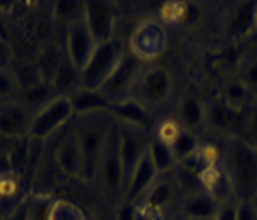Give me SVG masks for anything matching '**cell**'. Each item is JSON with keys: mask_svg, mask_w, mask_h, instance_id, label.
<instances>
[{"mask_svg": "<svg viewBox=\"0 0 257 220\" xmlns=\"http://www.w3.org/2000/svg\"><path fill=\"white\" fill-rule=\"evenodd\" d=\"M223 167L234 190V199H251L257 194V146L231 137L225 146Z\"/></svg>", "mask_w": 257, "mask_h": 220, "instance_id": "1", "label": "cell"}, {"mask_svg": "<svg viewBox=\"0 0 257 220\" xmlns=\"http://www.w3.org/2000/svg\"><path fill=\"white\" fill-rule=\"evenodd\" d=\"M113 120L110 112H95L78 118L76 131L80 139L81 150V179L85 182L96 180V171H98V162L104 150L106 137L112 129Z\"/></svg>", "mask_w": 257, "mask_h": 220, "instance_id": "2", "label": "cell"}, {"mask_svg": "<svg viewBox=\"0 0 257 220\" xmlns=\"http://www.w3.org/2000/svg\"><path fill=\"white\" fill-rule=\"evenodd\" d=\"M96 180H98V186L102 190L106 201L117 207L125 196V182H123V165H121L119 156V131H117L115 122L106 137L104 150L98 162Z\"/></svg>", "mask_w": 257, "mask_h": 220, "instance_id": "3", "label": "cell"}, {"mask_svg": "<svg viewBox=\"0 0 257 220\" xmlns=\"http://www.w3.org/2000/svg\"><path fill=\"white\" fill-rule=\"evenodd\" d=\"M123 55H125V51H123V46H121V42L117 38H112V40L102 42V44H96L93 57L89 59L85 68L80 72L81 88L100 90Z\"/></svg>", "mask_w": 257, "mask_h": 220, "instance_id": "4", "label": "cell"}, {"mask_svg": "<svg viewBox=\"0 0 257 220\" xmlns=\"http://www.w3.org/2000/svg\"><path fill=\"white\" fill-rule=\"evenodd\" d=\"M144 70V63L138 57H135L131 51H125L113 72L108 76L104 86L100 88V93L106 97L110 105H115L119 101L133 97V91L137 88V82Z\"/></svg>", "mask_w": 257, "mask_h": 220, "instance_id": "5", "label": "cell"}, {"mask_svg": "<svg viewBox=\"0 0 257 220\" xmlns=\"http://www.w3.org/2000/svg\"><path fill=\"white\" fill-rule=\"evenodd\" d=\"M72 116L74 108L68 95H57V97L49 99L40 106V110L32 118L29 137L34 140L49 139L59 129H63L64 125L72 120Z\"/></svg>", "mask_w": 257, "mask_h": 220, "instance_id": "6", "label": "cell"}, {"mask_svg": "<svg viewBox=\"0 0 257 220\" xmlns=\"http://www.w3.org/2000/svg\"><path fill=\"white\" fill-rule=\"evenodd\" d=\"M172 91V76L165 66L152 65L144 66L137 82V88L133 91V97L144 103L148 108L157 106L169 99Z\"/></svg>", "mask_w": 257, "mask_h": 220, "instance_id": "7", "label": "cell"}, {"mask_svg": "<svg viewBox=\"0 0 257 220\" xmlns=\"http://www.w3.org/2000/svg\"><path fill=\"white\" fill-rule=\"evenodd\" d=\"M167 46V33L155 19H144L135 27L131 34V53L142 63L157 59L165 51Z\"/></svg>", "mask_w": 257, "mask_h": 220, "instance_id": "8", "label": "cell"}, {"mask_svg": "<svg viewBox=\"0 0 257 220\" xmlns=\"http://www.w3.org/2000/svg\"><path fill=\"white\" fill-rule=\"evenodd\" d=\"M117 131H119V156L121 165H123V182L127 188L131 175L135 173L137 165L150 148V139L146 137L144 129L123 125V123H117Z\"/></svg>", "mask_w": 257, "mask_h": 220, "instance_id": "9", "label": "cell"}, {"mask_svg": "<svg viewBox=\"0 0 257 220\" xmlns=\"http://www.w3.org/2000/svg\"><path fill=\"white\" fill-rule=\"evenodd\" d=\"M96 42L89 31L85 19L81 17L74 23L66 25V59L76 70H83L89 59L93 57Z\"/></svg>", "mask_w": 257, "mask_h": 220, "instance_id": "10", "label": "cell"}, {"mask_svg": "<svg viewBox=\"0 0 257 220\" xmlns=\"http://www.w3.org/2000/svg\"><path fill=\"white\" fill-rule=\"evenodd\" d=\"M57 169L68 179H81V150L76 125L66 129L53 150Z\"/></svg>", "mask_w": 257, "mask_h": 220, "instance_id": "11", "label": "cell"}, {"mask_svg": "<svg viewBox=\"0 0 257 220\" xmlns=\"http://www.w3.org/2000/svg\"><path fill=\"white\" fill-rule=\"evenodd\" d=\"M34 114L31 108L19 101H10L0 105V137L23 139L31 135V125Z\"/></svg>", "mask_w": 257, "mask_h": 220, "instance_id": "12", "label": "cell"}, {"mask_svg": "<svg viewBox=\"0 0 257 220\" xmlns=\"http://www.w3.org/2000/svg\"><path fill=\"white\" fill-rule=\"evenodd\" d=\"M83 19H85L96 44L115 38L117 14H115V8L112 4H108V2H85Z\"/></svg>", "mask_w": 257, "mask_h": 220, "instance_id": "13", "label": "cell"}, {"mask_svg": "<svg viewBox=\"0 0 257 220\" xmlns=\"http://www.w3.org/2000/svg\"><path fill=\"white\" fill-rule=\"evenodd\" d=\"M157 179H159V171H157V167L153 165L150 152H146V156L140 160L135 173H133L131 179H128L123 201L138 205L144 199V196L148 194V190L153 186V182Z\"/></svg>", "mask_w": 257, "mask_h": 220, "instance_id": "14", "label": "cell"}, {"mask_svg": "<svg viewBox=\"0 0 257 220\" xmlns=\"http://www.w3.org/2000/svg\"><path fill=\"white\" fill-rule=\"evenodd\" d=\"M199 188H201V192L214 197L217 203L234 199L233 184H231V179L225 171L223 163L201 169V173H199Z\"/></svg>", "mask_w": 257, "mask_h": 220, "instance_id": "15", "label": "cell"}, {"mask_svg": "<svg viewBox=\"0 0 257 220\" xmlns=\"http://www.w3.org/2000/svg\"><path fill=\"white\" fill-rule=\"evenodd\" d=\"M110 114L117 123L138 127V129H144L146 125L152 122L150 108L135 97H128L125 101H119V103L112 105L110 106Z\"/></svg>", "mask_w": 257, "mask_h": 220, "instance_id": "16", "label": "cell"}, {"mask_svg": "<svg viewBox=\"0 0 257 220\" xmlns=\"http://www.w3.org/2000/svg\"><path fill=\"white\" fill-rule=\"evenodd\" d=\"M227 33L233 38L257 33V2H244L231 8L227 16Z\"/></svg>", "mask_w": 257, "mask_h": 220, "instance_id": "17", "label": "cell"}, {"mask_svg": "<svg viewBox=\"0 0 257 220\" xmlns=\"http://www.w3.org/2000/svg\"><path fill=\"white\" fill-rule=\"evenodd\" d=\"M25 197V177L14 171H6L0 175V212L8 216L17 209Z\"/></svg>", "mask_w": 257, "mask_h": 220, "instance_id": "18", "label": "cell"}, {"mask_svg": "<svg viewBox=\"0 0 257 220\" xmlns=\"http://www.w3.org/2000/svg\"><path fill=\"white\" fill-rule=\"evenodd\" d=\"M206 123H212L219 131H234L244 129L248 118H244V112H234L227 105L217 99L214 103L206 105Z\"/></svg>", "mask_w": 257, "mask_h": 220, "instance_id": "19", "label": "cell"}, {"mask_svg": "<svg viewBox=\"0 0 257 220\" xmlns=\"http://www.w3.org/2000/svg\"><path fill=\"white\" fill-rule=\"evenodd\" d=\"M74 108V116H87L95 112H110V103L98 90H87V88H78V90L68 95Z\"/></svg>", "mask_w": 257, "mask_h": 220, "instance_id": "20", "label": "cell"}, {"mask_svg": "<svg viewBox=\"0 0 257 220\" xmlns=\"http://www.w3.org/2000/svg\"><path fill=\"white\" fill-rule=\"evenodd\" d=\"M219 203L204 192L185 194L182 197V212L185 220H214Z\"/></svg>", "mask_w": 257, "mask_h": 220, "instance_id": "21", "label": "cell"}, {"mask_svg": "<svg viewBox=\"0 0 257 220\" xmlns=\"http://www.w3.org/2000/svg\"><path fill=\"white\" fill-rule=\"evenodd\" d=\"M176 118L185 129L197 133L206 125V103L197 95H185L178 106Z\"/></svg>", "mask_w": 257, "mask_h": 220, "instance_id": "22", "label": "cell"}, {"mask_svg": "<svg viewBox=\"0 0 257 220\" xmlns=\"http://www.w3.org/2000/svg\"><path fill=\"white\" fill-rule=\"evenodd\" d=\"M176 186L178 184L174 179H169L167 175H159V179L153 182V186L148 190V194L140 203L163 212L165 207H169L170 201L176 197Z\"/></svg>", "mask_w": 257, "mask_h": 220, "instance_id": "23", "label": "cell"}, {"mask_svg": "<svg viewBox=\"0 0 257 220\" xmlns=\"http://www.w3.org/2000/svg\"><path fill=\"white\" fill-rule=\"evenodd\" d=\"M53 88L59 91V95H70L81 88L80 70H76L68 59H64L57 66V72L53 76Z\"/></svg>", "mask_w": 257, "mask_h": 220, "instance_id": "24", "label": "cell"}, {"mask_svg": "<svg viewBox=\"0 0 257 220\" xmlns=\"http://www.w3.org/2000/svg\"><path fill=\"white\" fill-rule=\"evenodd\" d=\"M219 99H221L223 105H227L234 112H244V108L248 106L249 91L244 88V84L238 78H234V80H229L223 84Z\"/></svg>", "mask_w": 257, "mask_h": 220, "instance_id": "25", "label": "cell"}, {"mask_svg": "<svg viewBox=\"0 0 257 220\" xmlns=\"http://www.w3.org/2000/svg\"><path fill=\"white\" fill-rule=\"evenodd\" d=\"M32 144H34V140L31 137H23V139H16L14 146L8 150L10 167H12V171L21 175V177H25V173L31 165Z\"/></svg>", "mask_w": 257, "mask_h": 220, "instance_id": "26", "label": "cell"}, {"mask_svg": "<svg viewBox=\"0 0 257 220\" xmlns=\"http://www.w3.org/2000/svg\"><path fill=\"white\" fill-rule=\"evenodd\" d=\"M148 152L152 156V162H153V165L157 167L159 175H167V173L174 171L178 167L176 156H174V152H172V148H170L169 144H163L159 140L150 139Z\"/></svg>", "mask_w": 257, "mask_h": 220, "instance_id": "27", "label": "cell"}, {"mask_svg": "<svg viewBox=\"0 0 257 220\" xmlns=\"http://www.w3.org/2000/svg\"><path fill=\"white\" fill-rule=\"evenodd\" d=\"M184 129L185 127L180 123L178 118L167 116V118H161L159 122L155 123V127H153V139L163 142V144H169L172 148V144L176 142V139L180 137V133Z\"/></svg>", "mask_w": 257, "mask_h": 220, "instance_id": "28", "label": "cell"}, {"mask_svg": "<svg viewBox=\"0 0 257 220\" xmlns=\"http://www.w3.org/2000/svg\"><path fill=\"white\" fill-rule=\"evenodd\" d=\"M238 80L249 93H257V48L244 53L238 65Z\"/></svg>", "mask_w": 257, "mask_h": 220, "instance_id": "29", "label": "cell"}, {"mask_svg": "<svg viewBox=\"0 0 257 220\" xmlns=\"http://www.w3.org/2000/svg\"><path fill=\"white\" fill-rule=\"evenodd\" d=\"M201 144V139L197 137V133H193L189 129H184L180 133V137L176 139V142L172 144V152L176 156L178 163H184L187 160H191L193 156L197 154Z\"/></svg>", "mask_w": 257, "mask_h": 220, "instance_id": "30", "label": "cell"}, {"mask_svg": "<svg viewBox=\"0 0 257 220\" xmlns=\"http://www.w3.org/2000/svg\"><path fill=\"white\" fill-rule=\"evenodd\" d=\"M44 220H85V212L78 205L70 203L66 199H59L46 207Z\"/></svg>", "mask_w": 257, "mask_h": 220, "instance_id": "31", "label": "cell"}, {"mask_svg": "<svg viewBox=\"0 0 257 220\" xmlns=\"http://www.w3.org/2000/svg\"><path fill=\"white\" fill-rule=\"evenodd\" d=\"M225 158V148H221L214 140H201L199 150L195 154V160L199 163V167H210V165H221Z\"/></svg>", "mask_w": 257, "mask_h": 220, "instance_id": "32", "label": "cell"}, {"mask_svg": "<svg viewBox=\"0 0 257 220\" xmlns=\"http://www.w3.org/2000/svg\"><path fill=\"white\" fill-rule=\"evenodd\" d=\"M53 14L59 21H63L64 25H70L74 21H78L85 14V2H57Z\"/></svg>", "mask_w": 257, "mask_h": 220, "instance_id": "33", "label": "cell"}, {"mask_svg": "<svg viewBox=\"0 0 257 220\" xmlns=\"http://www.w3.org/2000/svg\"><path fill=\"white\" fill-rule=\"evenodd\" d=\"M187 12H189V6L185 2H165L159 8V17L163 23L178 25L185 21Z\"/></svg>", "mask_w": 257, "mask_h": 220, "instance_id": "34", "label": "cell"}, {"mask_svg": "<svg viewBox=\"0 0 257 220\" xmlns=\"http://www.w3.org/2000/svg\"><path fill=\"white\" fill-rule=\"evenodd\" d=\"M17 90H19V82L16 74L10 68H0V105L14 101Z\"/></svg>", "mask_w": 257, "mask_h": 220, "instance_id": "35", "label": "cell"}, {"mask_svg": "<svg viewBox=\"0 0 257 220\" xmlns=\"http://www.w3.org/2000/svg\"><path fill=\"white\" fill-rule=\"evenodd\" d=\"M214 220H236V199L219 203Z\"/></svg>", "mask_w": 257, "mask_h": 220, "instance_id": "36", "label": "cell"}, {"mask_svg": "<svg viewBox=\"0 0 257 220\" xmlns=\"http://www.w3.org/2000/svg\"><path fill=\"white\" fill-rule=\"evenodd\" d=\"M115 220H137V205L121 201L115 209Z\"/></svg>", "mask_w": 257, "mask_h": 220, "instance_id": "37", "label": "cell"}, {"mask_svg": "<svg viewBox=\"0 0 257 220\" xmlns=\"http://www.w3.org/2000/svg\"><path fill=\"white\" fill-rule=\"evenodd\" d=\"M236 220H257V214L249 203V199L236 201Z\"/></svg>", "mask_w": 257, "mask_h": 220, "instance_id": "38", "label": "cell"}, {"mask_svg": "<svg viewBox=\"0 0 257 220\" xmlns=\"http://www.w3.org/2000/svg\"><path fill=\"white\" fill-rule=\"evenodd\" d=\"M161 214H163L161 211L152 209L144 203L137 205V220H161Z\"/></svg>", "mask_w": 257, "mask_h": 220, "instance_id": "39", "label": "cell"}, {"mask_svg": "<svg viewBox=\"0 0 257 220\" xmlns=\"http://www.w3.org/2000/svg\"><path fill=\"white\" fill-rule=\"evenodd\" d=\"M12 63V48L6 38H0V68H10Z\"/></svg>", "mask_w": 257, "mask_h": 220, "instance_id": "40", "label": "cell"}, {"mask_svg": "<svg viewBox=\"0 0 257 220\" xmlns=\"http://www.w3.org/2000/svg\"><path fill=\"white\" fill-rule=\"evenodd\" d=\"M6 171H12V167H10V158H8V154H2V152H0V175Z\"/></svg>", "mask_w": 257, "mask_h": 220, "instance_id": "41", "label": "cell"}, {"mask_svg": "<svg viewBox=\"0 0 257 220\" xmlns=\"http://www.w3.org/2000/svg\"><path fill=\"white\" fill-rule=\"evenodd\" d=\"M0 38H6V40H8V31H6V25H4L2 14H0Z\"/></svg>", "mask_w": 257, "mask_h": 220, "instance_id": "42", "label": "cell"}, {"mask_svg": "<svg viewBox=\"0 0 257 220\" xmlns=\"http://www.w3.org/2000/svg\"><path fill=\"white\" fill-rule=\"evenodd\" d=\"M249 203H251V207H253V211H255V214H257V194L249 199Z\"/></svg>", "mask_w": 257, "mask_h": 220, "instance_id": "43", "label": "cell"}, {"mask_svg": "<svg viewBox=\"0 0 257 220\" xmlns=\"http://www.w3.org/2000/svg\"><path fill=\"white\" fill-rule=\"evenodd\" d=\"M0 220H6V216H4V214H2V212H0Z\"/></svg>", "mask_w": 257, "mask_h": 220, "instance_id": "44", "label": "cell"}, {"mask_svg": "<svg viewBox=\"0 0 257 220\" xmlns=\"http://www.w3.org/2000/svg\"><path fill=\"white\" fill-rule=\"evenodd\" d=\"M182 220H185V218H182Z\"/></svg>", "mask_w": 257, "mask_h": 220, "instance_id": "45", "label": "cell"}]
</instances>
